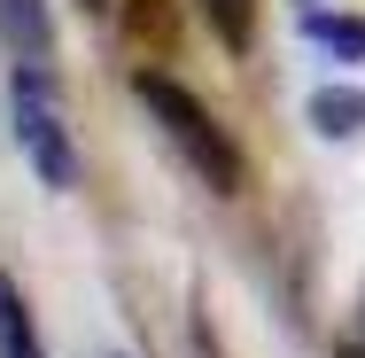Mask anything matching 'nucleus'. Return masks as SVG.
Returning <instances> with one entry per match:
<instances>
[{"label":"nucleus","instance_id":"obj_1","mask_svg":"<svg viewBox=\"0 0 365 358\" xmlns=\"http://www.w3.org/2000/svg\"><path fill=\"white\" fill-rule=\"evenodd\" d=\"M133 94H140V109L163 125V141L187 156V171L210 187V195H241L249 187V164H241V148H233V133H225L218 117L179 86V78H163V71H133Z\"/></svg>","mask_w":365,"mask_h":358},{"label":"nucleus","instance_id":"obj_2","mask_svg":"<svg viewBox=\"0 0 365 358\" xmlns=\"http://www.w3.org/2000/svg\"><path fill=\"white\" fill-rule=\"evenodd\" d=\"M8 117H16L24 164H31L55 195H71L78 187V148H71L63 94H55V71H47V63H16V78H8Z\"/></svg>","mask_w":365,"mask_h":358},{"label":"nucleus","instance_id":"obj_3","mask_svg":"<svg viewBox=\"0 0 365 358\" xmlns=\"http://www.w3.org/2000/svg\"><path fill=\"white\" fill-rule=\"evenodd\" d=\"M0 39H8L24 63H47V55H55V16H47V0H0Z\"/></svg>","mask_w":365,"mask_h":358},{"label":"nucleus","instance_id":"obj_4","mask_svg":"<svg viewBox=\"0 0 365 358\" xmlns=\"http://www.w3.org/2000/svg\"><path fill=\"white\" fill-rule=\"evenodd\" d=\"M0 358H47L39 343V319H31V304H24V288L0 273Z\"/></svg>","mask_w":365,"mask_h":358},{"label":"nucleus","instance_id":"obj_5","mask_svg":"<svg viewBox=\"0 0 365 358\" xmlns=\"http://www.w3.org/2000/svg\"><path fill=\"white\" fill-rule=\"evenodd\" d=\"M195 16L210 24V39H218L225 55H249V39H257V0H195Z\"/></svg>","mask_w":365,"mask_h":358},{"label":"nucleus","instance_id":"obj_6","mask_svg":"<svg viewBox=\"0 0 365 358\" xmlns=\"http://www.w3.org/2000/svg\"><path fill=\"white\" fill-rule=\"evenodd\" d=\"M311 39L334 47V55H365V16H327V8H311Z\"/></svg>","mask_w":365,"mask_h":358},{"label":"nucleus","instance_id":"obj_7","mask_svg":"<svg viewBox=\"0 0 365 358\" xmlns=\"http://www.w3.org/2000/svg\"><path fill=\"white\" fill-rule=\"evenodd\" d=\"M358 117H365V94H319L311 101V125L319 133H358Z\"/></svg>","mask_w":365,"mask_h":358},{"label":"nucleus","instance_id":"obj_8","mask_svg":"<svg viewBox=\"0 0 365 358\" xmlns=\"http://www.w3.org/2000/svg\"><path fill=\"white\" fill-rule=\"evenodd\" d=\"M133 39H155V47H171V16H163V0H133Z\"/></svg>","mask_w":365,"mask_h":358},{"label":"nucleus","instance_id":"obj_9","mask_svg":"<svg viewBox=\"0 0 365 358\" xmlns=\"http://www.w3.org/2000/svg\"><path fill=\"white\" fill-rule=\"evenodd\" d=\"M358 358H365V335H358Z\"/></svg>","mask_w":365,"mask_h":358}]
</instances>
